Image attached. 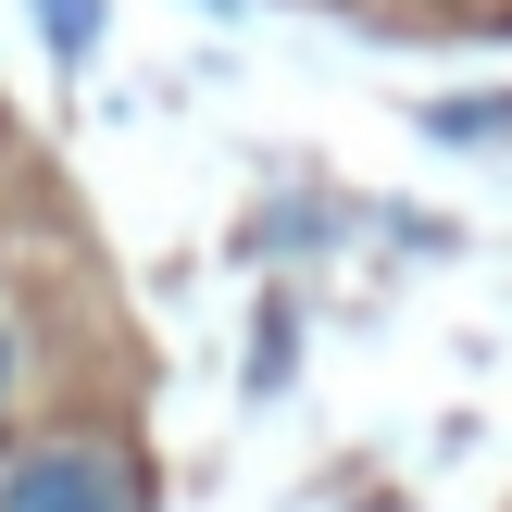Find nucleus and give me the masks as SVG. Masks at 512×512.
<instances>
[{
	"label": "nucleus",
	"instance_id": "7ed1b4c3",
	"mask_svg": "<svg viewBox=\"0 0 512 512\" xmlns=\"http://www.w3.org/2000/svg\"><path fill=\"white\" fill-rule=\"evenodd\" d=\"M13 363H25V350H13V325H0V413H13Z\"/></svg>",
	"mask_w": 512,
	"mask_h": 512
},
{
	"label": "nucleus",
	"instance_id": "f257e3e1",
	"mask_svg": "<svg viewBox=\"0 0 512 512\" xmlns=\"http://www.w3.org/2000/svg\"><path fill=\"white\" fill-rule=\"evenodd\" d=\"M0 512H138V463L113 438H38L0 463Z\"/></svg>",
	"mask_w": 512,
	"mask_h": 512
},
{
	"label": "nucleus",
	"instance_id": "f03ea898",
	"mask_svg": "<svg viewBox=\"0 0 512 512\" xmlns=\"http://www.w3.org/2000/svg\"><path fill=\"white\" fill-rule=\"evenodd\" d=\"M38 25H63V50H88V0H38Z\"/></svg>",
	"mask_w": 512,
	"mask_h": 512
}]
</instances>
